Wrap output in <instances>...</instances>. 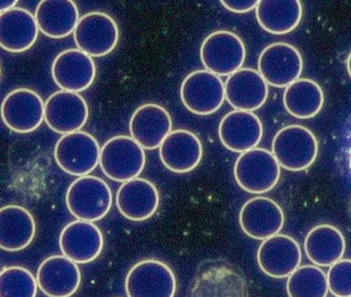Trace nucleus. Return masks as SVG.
<instances>
[{"mask_svg": "<svg viewBox=\"0 0 351 297\" xmlns=\"http://www.w3.org/2000/svg\"><path fill=\"white\" fill-rule=\"evenodd\" d=\"M199 56L207 71L219 77H229L242 69L246 60V48L241 37L235 33L217 31L204 39Z\"/></svg>", "mask_w": 351, "mask_h": 297, "instance_id": "nucleus-7", "label": "nucleus"}, {"mask_svg": "<svg viewBox=\"0 0 351 297\" xmlns=\"http://www.w3.org/2000/svg\"><path fill=\"white\" fill-rule=\"evenodd\" d=\"M286 290L288 297H326L327 274L317 266H302L288 277Z\"/></svg>", "mask_w": 351, "mask_h": 297, "instance_id": "nucleus-30", "label": "nucleus"}, {"mask_svg": "<svg viewBox=\"0 0 351 297\" xmlns=\"http://www.w3.org/2000/svg\"><path fill=\"white\" fill-rule=\"evenodd\" d=\"M73 37L78 50L91 57H103L117 48L119 27L110 15L91 12L80 17Z\"/></svg>", "mask_w": 351, "mask_h": 297, "instance_id": "nucleus-10", "label": "nucleus"}, {"mask_svg": "<svg viewBox=\"0 0 351 297\" xmlns=\"http://www.w3.org/2000/svg\"><path fill=\"white\" fill-rule=\"evenodd\" d=\"M35 15L23 8L0 14V46L10 53H23L32 48L38 38Z\"/></svg>", "mask_w": 351, "mask_h": 297, "instance_id": "nucleus-24", "label": "nucleus"}, {"mask_svg": "<svg viewBox=\"0 0 351 297\" xmlns=\"http://www.w3.org/2000/svg\"><path fill=\"white\" fill-rule=\"evenodd\" d=\"M38 283L23 267H8L0 273V297H36Z\"/></svg>", "mask_w": 351, "mask_h": 297, "instance_id": "nucleus-31", "label": "nucleus"}, {"mask_svg": "<svg viewBox=\"0 0 351 297\" xmlns=\"http://www.w3.org/2000/svg\"><path fill=\"white\" fill-rule=\"evenodd\" d=\"M347 72H348L349 76L351 78V52L349 54L348 58H347Z\"/></svg>", "mask_w": 351, "mask_h": 297, "instance_id": "nucleus-35", "label": "nucleus"}, {"mask_svg": "<svg viewBox=\"0 0 351 297\" xmlns=\"http://www.w3.org/2000/svg\"><path fill=\"white\" fill-rule=\"evenodd\" d=\"M17 3H19L17 0H10V1L3 0V1H0V10H1V13H5V12L14 9Z\"/></svg>", "mask_w": 351, "mask_h": 297, "instance_id": "nucleus-34", "label": "nucleus"}, {"mask_svg": "<svg viewBox=\"0 0 351 297\" xmlns=\"http://www.w3.org/2000/svg\"><path fill=\"white\" fill-rule=\"evenodd\" d=\"M101 148L96 138L89 133L78 131L62 135L55 144V162L72 177H86L99 164Z\"/></svg>", "mask_w": 351, "mask_h": 297, "instance_id": "nucleus-6", "label": "nucleus"}, {"mask_svg": "<svg viewBox=\"0 0 351 297\" xmlns=\"http://www.w3.org/2000/svg\"><path fill=\"white\" fill-rule=\"evenodd\" d=\"M36 234V224L30 211L17 205L0 209V248L17 252L30 246Z\"/></svg>", "mask_w": 351, "mask_h": 297, "instance_id": "nucleus-25", "label": "nucleus"}, {"mask_svg": "<svg viewBox=\"0 0 351 297\" xmlns=\"http://www.w3.org/2000/svg\"><path fill=\"white\" fill-rule=\"evenodd\" d=\"M160 206L158 188L148 179L125 181L117 193V207L123 218L131 222H144L156 214Z\"/></svg>", "mask_w": 351, "mask_h": 297, "instance_id": "nucleus-21", "label": "nucleus"}, {"mask_svg": "<svg viewBox=\"0 0 351 297\" xmlns=\"http://www.w3.org/2000/svg\"><path fill=\"white\" fill-rule=\"evenodd\" d=\"M37 283L48 297H71L80 286V268L64 255H53L45 259L37 270Z\"/></svg>", "mask_w": 351, "mask_h": 297, "instance_id": "nucleus-19", "label": "nucleus"}, {"mask_svg": "<svg viewBox=\"0 0 351 297\" xmlns=\"http://www.w3.org/2000/svg\"><path fill=\"white\" fill-rule=\"evenodd\" d=\"M233 174L243 190L251 194H264L278 185L280 166L272 152L256 148L237 157Z\"/></svg>", "mask_w": 351, "mask_h": 297, "instance_id": "nucleus-5", "label": "nucleus"}, {"mask_svg": "<svg viewBox=\"0 0 351 297\" xmlns=\"http://www.w3.org/2000/svg\"><path fill=\"white\" fill-rule=\"evenodd\" d=\"M258 66V72L268 85L287 88L300 79L303 71V58L292 44L274 42L262 51Z\"/></svg>", "mask_w": 351, "mask_h": 297, "instance_id": "nucleus-11", "label": "nucleus"}, {"mask_svg": "<svg viewBox=\"0 0 351 297\" xmlns=\"http://www.w3.org/2000/svg\"><path fill=\"white\" fill-rule=\"evenodd\" d=\"M258 263L265 274L272 279H288L302 261V251L294 238L278 234L263 240L258 250Z\"/></svg>", "mask_w": 351, "mask_h": 297, "instance_id": "nucleus-15", "label": "nucleus"}, {"mask_svg": "<svg viewBox=\"0 0 351 297\" xmlns=\"http://www.w3.org/2000/svg\"><path fill=\"white\" fill-rule=\"evenodd\" d=\"M304 249L308 259L317 267H331L343 259L346 242L338 228L319 224L308 232Z\"/></svg>", "mask_w": 351, "mask_h": 297, "instance_id": "nucleus-27", "label": "nucleus"}, {"mask_svg": "<svg viewBox=\"0 0 351 297\" xmlns=\"http://www.w3.org/2000/svg\"><path fill=\"white\" fill-rule=\"evenodd\" d=\"M219 138L229 151L241 154L250 151L262 140V121L254 113L232 111L219 122Z\"/></svg>", "mask_w": 351, "mask_h": 297, "instance_id": "nucleus-20", "label": "nucleus"}, {"mask_svg": "<svg viewBox=\"0 0 351 297\" xmlns=\"http://www.w3.org/2000/svg\"><path fill=\"white\" fill-rule=\"evenodd\" d=\"M329 291L335 297H351V259H341L327 273Z\"/></svg>", "mask_w": 351, "mask_h": 297, "instance_id": "nucleus-32", "label": "nucleus"}, {"mask_svg": "<svg viewBox=\"0 0 351 297\" xmlns=\"http://www.w3.org/2000/svg\"><path fill=\"white\" fill-rule=\"evenodd\" d=\"M0 111L3 124L21 134L33 132L45 120L44 101L38 93L25 88L10 92Z\"/></svg>", "mask_w": 351, "mask_h": 297, "instance_id": "nucleus-12", "label": "nucleus"}, {"mask_svg": "<svg viewBox=\"0 0 351 297\" xmlns=\"http://www.w3.org/2000/svg\"><path fill=\"white\" fill-rule=\"evenodd\" d=\"M89 107L80 93L55 92L45 103V121L58 134L78 132L87 124Z\"/></svg>", "mask_w": 351, "mask_h": 297, "instance_id": "nucleus-13", "label": "nucleus"}, {"mask_svg": "<svg viewBox=\"0 0 351 297\" xmlns=\"http://www.w3.org/2000/svg\"><path fill=\"white\" fill-rule=\"evenodd\" d=\"M113 196L104 179L92 175L78 177L69 185L66 205L69 212L78 220L97 222L109 213Z\"/></svg>", "mask_w": 351, "mask_h": 297, "instance_id": "nucleus-2", "label": "nucleus"}, {"mask_svg": "<svg viewBox=\"0 0 351 297\" xmlns=\"http://www.w3.org/2000/svg\"><path fill=\"white\" fill-rule=\"evenodd\" d=\"M60 247L62 255L85 265L95 261L103 251V233L93 222L77 220L62 229Z\"/></svg>", "mask_w": 351, "mask_h": 297, "instance_id": "nucleus-17", "label": "nucleus"}, {"mask_svg": "<svg viewBox=\"0 0 351 297\" xmlns=\"http://www.w3.org/2000/svg\"><path fill=\"white\" fill-rule=\"evenodd\" d=\"M182 105L196 115L213 114L217 112L226 99L225 85L219 76L199 70L186 76L180 87Z\"/></svg>", "mask_w": 351, "mask_h": 297, "instance_id": "nucleus-9", "label": "nucleus"}, {"mask_svg": "<svg viewBox=\"0 0 351 297\" xmlns=\"http://www.w3.org/2000/svg\"><path fill=\"white\" fill-rule=\"evenodd\" d=\"M221 3L225 9L233 13H248L256 9L258 1L256 0H221Z\"/></svg>", "mask_w": 351, "mask_h": 297, "instance_id": "nucleus-33", "label": "nucleus"}, {"mask_svg": "<svg viewBox=\"0 0 351 297\" xmlns=\"http://www.w3.org/2000/svg\"><path fill=\"white\" fill-rule=\"evenodd\" d=\"M39 31L50 38L71 35L80 21V11L72 0H41L35 11Z\"/></svg>", "mask_w": 351, "mask_h": 297, "instance_id": "nucleus-26", "label": "nucleus"}, {"mask_svg": "<svg viewBox=\"0 0 351 297\" xmlns=\"http://www.w3.org/2000/svg\"><path fill=\"white\" fill-rule=\"evenodd\" d=\"M125 289L128 297H174L176 275L167 263L145 259L131 268L125 277Z\"/></svg>", "mask_w": 351, "mask_h": 297, "instance_id": "nucleus-8", "label": "nucleus"}, {"mask_svg": "<svg viewBox=\"0 0 351 297\" xmlns=\"http://www.w3.org/2000/svg\"><path fill=\"white\" fill-rule=\"evenodd\" d=\"M242 270L226 259H209L196 269L187 297H248Z\"/></svg>", "mask_w": 351, "mask_h": 297, "instance_id": "nucleus-1", "label": "nucleus"}, {"mask_svg": "<svg viewBox=\"0 0 351 297\" xmlns=\"http://www.w3.org/2000/svg\"><path fill=\"white\" fill-rule=\"evenodd\" d=\"M203 146L194 133L185 129L172 131L160 146L162 165L174 173L193 171L201 163Z\"/></svg>", "mask_w": 351, "mask_h": 297, "instance_id": "nucleus-23", "label": "nucleus"}, {"mask_svg": "<svg viewBox=\"0 0 351 297\" xmlns=\"http://www.w3.org/2000/svg\"><path fill=\"white\" fill-rule=\"evenodd\" d=\"M53 80L64 91L80 93L91 87L96 66L91 56L78 49L62 51L52 64Z\"/></svg>", "mask_w": 351, "mask_h": 297, "instance_id": "nucleus-16", "label": "nucleus"}, {"mask_svg": "<svg viewBox=\"0 0 351 297\" xmlns=\"http://www.w3.org/2000/svg\"><path fill=\"white\" fill-rule=\"evenodd\" d=\"M319 152L315 135L306 127L291 125L280 129L272 140V154L283 169L300 172L311 167Z\"/></svg>", "mask_w": 351, "mask_h": 297, "instance_id": "nucleus-4", "label": "nucleus"}, {"mask_svg": "<svg viewBox=\"0 0 351 297\" xmlns=\"http://www.w3.org/2000/svg\"><path fill=\"white\" fill-rule=\"evenodd\" d=\"M146 165V154L131 136L110 138L101 148L99 166L106 177L117 183L137 179Z\"/></svg>", "mask_w": 351, "mask_h": 297, "instance_id": "nucleus-3", "label": "nucleus"}, {"mask_svg": "<svg viewBox=\"0 0 351 297\" xmlns=\"http://www.w3.org/2000/svg\"><path fill=\"white\" fill-rule=\"evenodd\" d=\"M169 112L158 103H145L131 116L129 131L144 150H156L172 132Z\"/></svg>", "mask_w": 351, "mask_h": 297, "instance_id": "nucleus-18", "label": "nucleus"}, {"mask_svg": "<svg viewBox=\"0 0 351 297\" xmlns=\"http://www.w3.org/2000/svg\"><path fill=\"white\" fill-rule=\"evenodd\" d=\"M225 92L226 101L234 110L252 112L265 105L269 90L260 72L242 68L227 78Z\"/></svg>", "mask_w": 351, "mask_h": 297, "instance_id": "nucleus-22", "label": "nucleus"}, {"mask_svg": "<svg viewBox=\"0 0 351 297\" xmlns=\"http://www.w3.org/2000/svg\"><path fill=\"white\" fill-rule=\"evenodd\" d=\"M258 25L270 34L284 35L301 23L302 3L298 0H261L256 9Z\"/></svg>", "mask_w": 351, "mask_h": 297, "instance_id": "nucleus-28", "label": "nucleus"}, {"mask_svg": "<svg viewBox=\"0 0 351 297\" xmlns=\"http://www.w3.org/2000/svg\"><path fill=\"white\" fill-rule=\"evenodd\" d=\"M285 224V215L274 199L256 196L243 205L240 212V224L249 237L266 240L278 235Z\"/></svg>", "mask_w": 351, "mask_h": 297, "instance_id": "nucleus-14", "label": "nucleus"}, {"mask_svg": "<svg viewBox=\"0 0 351 297\" xmlns=\"http://www.w3.org/2000/svg\"><path fill=\"white\" fill-rule=\"evenodd\" d=\"M283 103L291 116L299 119L313 118L324 105V92L315 80L300 78L286 88Z\"/></svg>", "mask_w": 351, "mask_h": 297, "instance_id": "nucleus-29", "label": "nucleus"}]
</instances>
